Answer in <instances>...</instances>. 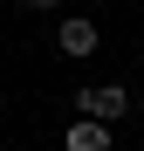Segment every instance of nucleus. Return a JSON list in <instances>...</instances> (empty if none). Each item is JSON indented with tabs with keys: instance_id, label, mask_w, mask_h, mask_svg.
Listing matches in <instances>:
<instances>
[{
	"instance_id": "1",
	"label": "nucleus",
	"mask_w": 144,
	"mask_h": 151,
	"mask_svg": "<svg viewBox=\"0 0 144 151\" xmlns=\"http://www.w3.org/2000/svg\"><path fill=\"white\" fill-rule=\"evenodd\" d=\"M76 110H82L89 124H103V131H110V124L130 110V89H124V83H89V89H76Z\"/></svg>"
},
{
	"instance_id": "2",
	"label": "nucleus",
	"mask_w": 144,
	"mask_h": 151,
	"mask_svg": "<svg viewBox=\"0 0 144 151\" xmlns=\"http://www.w3.org/2000/svg\"><path fill=\"white\" fill-rule=\"evenodd\" d=\"M55 48L69 62H82V55H96V21H82V14H69L62 28H55Z\"/></svg>"
},
{
	"instance_id": "3",
	"label": "nucleus",
	"mask_w": 144,
	"mask_h": 151,
	"mask_svg": "<svg viewBox=\"0 0 144 151\" xmlns=\"http://www.w3.org/2000/svg\"><path fill=\"white\" fill-rule=\"evenodd\" d=\"M62 144H69V151H110V131L82 117V124H69V137H62Z\"/></svg>"
},
{
	"instance_id": "4",
	"label": "nucleus",
	"mask_w": 144,
	"mask_h": 151,
	"mask_svg": "<svg viewBox=\"0 0 144 151\" xmlns=\"http://www.w3.org/2000/svg\"><path fill=\"white\" fill-rule=\"evenodd\" d=\"M0 151H7V144H0Z\"/></svg>"
}]
</instances>
